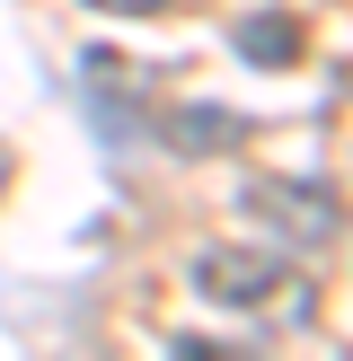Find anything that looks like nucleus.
Wrapping results in <instances>:
<instances>
[{"mask_svg":"<svg viewBox=\"0 0 353 361\" xmlns=\"http://www.w3.org/2000/svg\"><path fill=\"white\" fill-rule=\"evenodd\" d=\"M239 53H247V62H292V53H300V27H292L282 9H265V18L239 27Z\"/></svg>","mask_w":353,"mask_h":361,"instance_id":"nucleus-3","label":"nucleus"},{"mask_svg":"<svg viewBox=\"0 0 353 361\" xmlns=\"http://www.w3.org/2000/svg\"><path fill=\"white\" fill-rule=\"evenodd\" d=\"M247 212L265 229H282V238H300V247H335V229H345L327 185H282V176H256L247 185Z\"/></svg>","mask_w":353,"mask_h":361,"instance_id":"nucleus-2","label":"nucleus"},{"mask_svg":"<svg viewBox=\"0 0 353 361\" xmlns=\"http://www.w3.org/2000/svg\"><path fill=\"white\" fill-rule=\"evenodd\" d=\"M186 282H194V300L239 309V317H309V282H300L282 256H265V247H229V238H212V247H194Z\"/></svg>","mask_w":353,"mask_h":361,"instance_id":"nucleus-1","label":"nucleus"},{"mask_svg":"<svg viewBox=\"0 0 353 361\" xmlns=\"http://www.w3.org/2000/svg\"><path fill=\"white\" fill-rule=\"evenodd\" d=\"M97 9H115V18H150V9H168V0H97Z\"/></svg>","mask_w":353,"mask_h":361,"instance_id":"nucleus-4","label":"nucleus"}]
</instances>
